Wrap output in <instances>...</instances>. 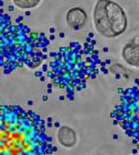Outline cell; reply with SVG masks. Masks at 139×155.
Instances as JSON below:
<instances>
[{"label":"cell","mask_w":139,"mask_h":155,"mask_svg":"<svg viewBox=\"0 0 139 155\" xmlns=\"http://www.w3.org/2000/svg\"><path fill=\"white\" fill-rule=\"evenodd\" d=\"M93 20L97 32L107 39L121 35L128 25L124 9L113 0H97L94 7Z\"/></svg>","instance_id":"cell-1"},{"label":"cell","mask_w":139,"mask_h":155,"mask_svg":"<svg viewBox=\"0 0 139 155\" xmlns=\"http://www.w3.org/2000/svg\"><path fill=\"white\" fill-rule=\"evenodd\" d=\"M115 116L126 133L139 142V87L126 90Z\"/></svg>","instance_id":"cell-2"},{"label":"cell","mask_w":139,"mask_h":155,"mask_svg":"<svg viewBox=\"0 0 139 155\" xmlns=\"http://www.w3.org/2000/svg\"><path fill=\"white\" fill-rule=\"evenodd\" d=\"M121 56L128 65L139 67V36H135L123 48Z\"/></svg>","instance_id":"cell-3"},{"label":"cell","mask_w":139,"mask_h":155,"mask_svg":"<svg viewBox=\"0 0 139 155\" xmlns=\"http://www.w3.org/2000/svg\"><path fill=\"white\" fill-rule=\"evenodd\" d=\"M66 23L73 30H81L82 28L87 23V15H86L85 10L80 7L71 8L66 13Z\"/></svg>","instance_id":"cell-4"},{"label":"cell","mask_w":139,"mask_h":155,"mask_svg":"<svg viewBox=\"0 0 139 155\" xmlns=\"http://www.w3.org/2000/svg\"><path fill=\"white\" fill-rule=\"evenodd\" d=\"M58 141L63 147L71 149L77 143V134L71 127H61L58 132Z\"/></svg>","instance_id":"cell-5"},{"label":"cell","mask_w":139,"mask_h":155,"mask_svg":"<svg viewBox=\"0 0 139 155\" xmlns=\"http://www.w3.org/2000/svg\"><path fill=\"white\" fill-rule=\"evenodd\" d=\"M41 1L42 0H13V3L20 9H31L39 6Z\"/></svg>","instance_id":"cell-6"}]
</instances>
